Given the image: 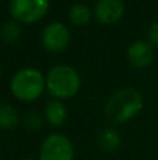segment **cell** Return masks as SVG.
Instances as JSON below:
<instances>
[{"label": "cell", "instance_id": "cell-15", "mask_svg": "<svg viewBox=\"0 0 158 160\" xmlns=\"http://www.w3.org/2000/svg\"><path fill=\"white\" fill-rule=\"evenodd\" d=\"M147 38L151 45L158 47V22H153L147 30Z\"/></svg>", "mask_w": 158, "mask_h": 160}, {"label": "cell", "instance_id": "cell-9", "mask_svg": "<svg viewBox=\"0 0 158 160\" xmlns=\"http://www.w3.org/2000/svg\"><path fill=\"white\" fill-rule=\"evenodd\" d=\"M45 118L52 127H60L67 119V108L59 100H50L45 105Z\"/></svg>", "mask_w": 158, "mask_h": 160}, {"label": "cell", "instance_id": "cell-12", "mask_svg": "<svg viewBox=\"0 0 158 160\" xmlns=\"http://www.w3.org/2000/svg\"><path fill=\"white\" fill-rule=\"evenodd\" d=\"M69 20L74 25H86L91 20V10L87 4L76 3L69 10Z\"/></svg>", "mask_w": 158, "mask_h": 160}, {"label": "cell", "instance_id": "cell-3", "mask_svg": "<svg viewBox=\"0 0 158 160\" xmlns=\"http://www.w3.org/2000/svg\"><path fill=\"white\" fill-rule=\"evenodd\" d=\"M45 83L46 80L39 70L32 69V68H25V69L18 70L13 76L10 83V90L14 94V97L18 98L20 101L30 102L39 98L45 88Z\"/></svg>", "mask_w": 158, "mask_h": 160}, {"label": "cell", "instance_id": "cell-5", "mask_svg": "<svg viewBox=\"0 0 158 160\" xmlns=\"http://www.w3.org/2000/svg\"><path fill=\"white\" fill-rule=\"evenodd\" d=\"M49 8V0H10V13L17 21L31 24L39 21Z\"/></svg>", "mask_w": 158, "mask_h": 160}, {"label": "cell", "instance_id": "cell-13", "mask_svg": "<svg viewBox=\"0 0 158 160\" xmlns=\"http://www.w3.org/2000/svg\"><path fill=\"white\" fill-rule=\"evenodd\" d=\"M0 34H2V39L6 44H14L21 37V27L17 21L8 20V21L3 22L2 28H0Z\"/></svg>", "mask_w": 158, "mask_h": 160}, {"label": "cell", "instance_id": "cell-17", "mask_svg": "<svg viewBox=\"0 0 158 160\" xmlns=\"http://www.w3.org/2000/svg\"><path fill=\"white\" fill-rule=\"evenodd\" d=\"M0 75H2V68H0Z\"/></svg>", "mask_w": 158, "mask_h": 160}, {"label": "cell", "instance_id": "cell-7", "mask_svg": "<svg viewBox=\"0 0 158 160\" xmlns=\"http://www.w3.org/2000/svg\"><path fill=\"white\" fill-rule=\"evenodd\" d=\"M125 4L122 0H98L95 17L101 24H115L123 17Z\"/></svg>", "mask_w": 158, "mask_h": 160}, {"label": "cell", "instance_id": "cell-14", "mask_svg": "<svg viewBox=\"0 0 158 160\" xmlns=\"http://www.w3.org/2000/svg\"><path fill=\"white\" fill-rule=\"evenodd\" d=\"M22 122H24V125H25L27 129L38 131L39 128H41V125H42V118H41V115H39L36 111H30V112H27L24 115Z\"/></svg>", "mask_w": 158, "mask_h": 160}, {"label": "cell", "instance_id": "cell-4", "mask_svg": "<svg viewBox=\"0 0 158 160\" xmlns=\"http://www.w3.org/2000/svg\"><path fill=\"white\" fill-rule=\"evenodd\" d=\"M74 148L67 136L52 133L41 145L39 160H73Z\"/></svg>", "mask_w": 158, "mask_h": 160}, {"label": "cell", "instance_id": "cell-2", "mask_svg": "<svg viewBox=\"0 0 158 160\" xmlns=\"http://www.w3.org/2000/svg\"><path fill=\"white\" fill-rule=\"evenodd\" d=\"M81 80L77 70L67 65H56L46 75V87L50 96L58 98H70L80 90Z\"/></svg>", "mask_w": 158, "mask_h": 160}, {"label": "cell", "instance_id": "cell-6", "mask_svg": "<svg viewBox=\"0 0 158 160\" xmlns=\"http://www.w3.org/2000/svg\"><path fill=\"white\" fill-rule=\"evenodd\" d=\"M42 44L50 52H62L70 44V31L63 22H50L42 31Z\"/></svg>", "mask_w": 158, "mask_h": 160}, {"label": "cell", "instance_id": "cell-16", "mask_svg": "<svg viewBox=\"0 0 158 160\" xmlns=\"http://www.w3.org/2000/svg\"><path fill=\"white\" fill-rule=\"evenodd\" d=\"M21 160H34V159H30V158H28V159H21Z\"/></svg>", "mask_w": 158, "mask_h": 160}, {"label": "cell", "instance_id": "cell-11", "mask_svg": "<svg viewBox=\"0 0 158 160\" xmlns=\"http://www.w3.org/2000/svg\"><path fill=\"white\" fill-rule=\"evenodd\" d=\"M20 117L17 110L11 104L0 102V128L2 129H13L18 125Z\"/></svg>", "mask_w": 158, "mask_h": 160}, {"label": "cell", "instance_id": "cell-8", "mask_svg": "<svg viewBox=\"0 0 158 160\" xmlns=\"http://www.w3.org/2000/svg\"><path fill=\"white\" fill-rule=\"evenodd\" d=\"M154 59V48L150 42L136 41L128 49V61L136 69H144L150 66Z\"/></svg>", "mask_w": 158, "mask_h": 160}, {"label": "cell", "instance_id": "cell-1", "mask_svg": "<svg viewBox=\"0 0 158 160\" xmlns=\"http://www.w3.org/2000/svg\"><path fill=\"white\" fill-rule=\"evenodd\" d=\"M143 108V97L136 88L118 90L105 104V117L114 124H125L137 115Z\"/></svg>", "mask_w": 158, "mask_h": 160}, {"label": "cell", "instance_id": "cell-10", "mask_svg": "<svg viewBox=\"0 0 158 160\" xmlns=\"http://www.w3.org/2000/svg\"><path fill=\"white\" fill-rule=\"evenodd\" d=\"M122 143V136L115 128H104L98 133V145L105 152H114Z\"/></svg>", "mask_w": 158, "mask_h": 160}]
</instances>
